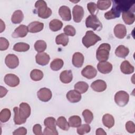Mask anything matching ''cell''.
Here are the masks:
<instances>
[{
	"label": "cell",
	"mask_w": 135,
	"mask_h": 135,
	"mask_svg": "<svg viewBox=\"0 0 135 135\" xmlns=\"http://www.w3.org/2000/svg\"><path fill=\"white\" fill-rule=\"evenodd\" d=\"M28 32L27 26H26L24 24H21L15 28L12 33V36L14 38L24 37L26 36Z\"/></svg>",
	"instance_id": "cell-13"
},
{
	"label": "cell",
	"mask_w": 135,
	"mask_h": 135,
	"mask_svg": "<svg viewBox=\"0 0 135 135\" xmlns=\"http://www.w3.org/2000/svg\"><path fill=\"white\" fill-rule=\"evenodd\" d=\"M85 25L88 28H91L94 31H100L102 28V24L94 15H89L85 20Z\"/></svg>",
	"instance_id": "cell-6"
},
{
	"label": "cell",
	"mask_w": 135,
	"mask_h": 135,
	"mask_svg": "<svg viewBox=\"0 0 135 135\" xmlns=\"http://www.w3.org/2000/svg\"><path fill=\"white\" fill-rule=\"evenodd\" d=\"M47 45L46 42L43 40H37L34 44V48L38 53L44 52L46 50Z\"/></svg>",
	"instance_id": "cell-38"
},
{
	"label": "cell",
	"mask_w": 135,
	"mask_h": 135,
	"mask_svg": "<svg viewBox=\"0 0 135 135\" xmlns=\"http://www.w3.org/2000/svg\"><path fill=\"white\" fill-rule=\"evenodd\" d=\"M60 79L63 83H69L73 79V75L71 70H64L60 75Z\"/></svg>",
	"instance_id": "cell-24"
},
{
	"label": "cell",
	"mask_w": 135,
	"mask_h": 135,
	"mask_svg": "<svg viewBox=\"0 0 135 135\" xmlns=\"http://www.w3.org/2000/svg\"><path fill=\"white\" fill-rule=\"evenodd\" d=\"M113 3L112 8L105 12L104 14V16L107 20L114 19L119 17L121 12L131 10V7L134 4H130L128 3L129 1H113Z\"/></svg>",
	"instance_id": "cell-1"
},
{
	"label": "cell",
	"mask_w": 135,
	"mask_h": 135,
	"mask_svg": "<svg viewBox=\"0 0 135 135\" xmlns=\"http://www.w3.org/2000/svg\"><path fill=\"white\" fill-rule=\"evenodd\" d=\"M30 77L32 80L38 81L43 78V73L40 70L34 69L32 70L30 73Z\"/></svg>",
	"instance_id": "cell-36"
},
{
	"label": "cell",
	"mask_w": 135,
	"mask_h": 135,
	"mask_svg": "<svg viewBox=\"0 0 135 135\" xmlns=\"http://www.w3.org/2000/svg\"><path fill=\"white\" fill-rule=\"evenodd\" d=\"M37 96L40 100L42 102L49 101L52 97L51 91L46 88L40 89L37 92Z\"/></svg>",
	"instance_id": "cell-8"
},
{
	"label": "cell",
	"mask_w": 135,
	"mask_h": 135,
	"mask_svg": "<svg viewBox=\"0 0 135 135\" xmlns=\"http://www.w3.org/2000/svg\"><path fill=\"white\" fill-rule=\"evenodd\" d=\"M5 64L9 69H15L19 64V60L18 57L13 54H8L5 59Z\"/></svg>",
	"instance_id": "cell-9"
},
{
	"label": "cell",
	"mask_w": 135,
	"mask_h": 135,
	"mask_svg": "<svg viewBox=\"0 0 135 135\" xmlns=\"http://www.w3.org/2000/svg\"><path fill=\"white\" fill-rule=\"evenodd\" d=\"M81 119L79 115H72L69 118V123L72 128H77L81 125Z\"/></svg>",
	"instance_id": "cell-34"
},
{
	"label": "cell",
	"mask_w": 135,
	"mask_h": 135,
	"mask_svg": "<svg viewBox=\"0 0 135 135\" xmlns=\"http://www.w3.org/2000/svg\"><path fill=\"white\" fill-rule=\"evenodd\" d=\"M72 14L74 21L76 23L80 22L84 16L83 8L79 5H75L73 8Z\"/></svg>",
	"instance_id": "cell-10"
},
{
	"label": "cell",
	"mask_w": 135,
	"mask_h": 135,
	"mask_svg": "<svg viewBox=\"0 0 135 135\" xmlns=\"http://www.w3.org/2000/svg\"><path fill=\"white\" fill-rule=\"evenodd\" d=\"M81 74L88 79H92L95 77L97 74V71L95 68L91 65H86L81 71Z\"/></svg>",
	"instance_id": "cell-12"
},
{
	"label": "cell",
	"mask_w": 135,
	"mask_h": 135,
	"mask_svg": "<svg viewBox=\"0 0 135 135\" xmlns=\"http://www.w3.org/2000/svg\"><path fill=\"white\" fill-rule=\"evenodd\" d=\"M33 132L35 135H42V127L40 124H36L33 127Z\"/></svg>",
	"instance_id": "cell-46"
},
{
	"label": "cell",
	"mask_w": 135,
	"mask_h": 135,
	"mask_svg": "<svg viewBox=\"0 0 135 135\" xmlns=\"http://www.w3.org/2000/svg\"><path fill=\"white\" fill-rule=\"evenodd\" d=\"M121 71L126 74H130L134 72V66L127 60L123 61L120 65Z\"/></svg>",
	"instance_id": "cell-23"
},
{
	"label": "cell",
	"mask_w": 135,
	"mask_h": 135,
	"mask_svg": "<svg viewBox=\"0 0 135 135\" xmlns=\"http://www.w3.org/2000/svg\"><path fill=\"white\" fill-rule=\"evenodd\" d=\"M63 30H64V33L68 36H73L76 34V30L75 28L73 26L70 25H68L65 26L64 27Z\"/></svg>",
	"instance_id": "cell-43"
},
{
	"label": "cell",
	"mask_w": 135,
	"mask_h": 135,
	"mask_svg": "<svg viewBox=\"0 0 135 135\" xmlns=\"http://www.w3.org/2000/svg\"><path fill=\"white\" fill-rule=\"evenodd\" d=\"M5 83L11 87H15L20 83V79L15 74L9 73L5 75L4 79Z\"/></svg>",
	"instance_id": "cell-11"
},
{
	"label": "cell",
	"mask_w": 135,
	"mask_h": 135,
	"mask_svg": "<svg viewBox=\"0 0 135 135\" xmlns=\"http://www.w3.org/2000/svg\"><path fill=\"white\" fill-rule=\"evenodd\" d=\"M129 100V94L124 91H119L114 95V101L116 104L120 107L127 105Z\"/></svg>",
	"instance_id": "cell-7"
},
{
	"label": "cell",
	"mask_w": 135,
	"mask_h": 135,
	"mask_svg": "<svg viewBox=\"0 0 135 135\" xmlns=\"http://www.w3.org/2000/svg\"><path fill=\"white\" fill-rule=\"evenodd\" d=\"M91 130V127L88 124V123L86 124H83L79 127H78L77 128V133L79 134L80 135H83L85 133H89Z\"/></svg>",
	"instance_id": "cell-41"
},
{
	"label": "cell",
	"mask_w": 135,
	"mask_h": 135,
	"mask_svg": "<svg viewBox=\"0 0 135 135\" xmlns=\"http://www.w3.org/2000/svg\"><path fill=\"white\" fill-rule=\"evenodd\" d=\"M11 116V112L9 109L5 108L0 112V121L2 122H6L9 120Z\"/></svg>",
	"instance_id": "cell-37"
},
{
	"label": "cell",
	"mask_w": 135,
	"mask_h": 135,
	"mask_svg": "<svg viewBox=\"0 0 135 135\" xmlns=\"http://www.w3.org/2000/svg\"><path fill=\"white\" fill-rule=\"evenodd\" d=\"M43 134L44 135H57L58 134V132L57 131H54L52 129H50L47 127H45L44 130V132H43Z\"/></svg>",
	"instance_id": "cell-48"
},
{
	"label": "cell",
	"mask_w": 135,
	"mask_h": 135,
	"mask_svg": "<svg viewBox=\"0 0 135 135\" xmlns=\"http://www.w3.org/2000/svg\"><path fill=\"white\" fill-rule=\"evenodd\" d=\"M91 87L94 91L101 92L105 91L107 89V83L102 80H97L91 83Z\"/></svg>",
	"instance_id": "cell-14"
},
{
	"label": "cell",
	"mask_w": 135,
	"mask_h": 135,
	"mask_svg": "<svg viewBox=\"0 0 135 135\" xmlns=\"http://www.w3.org/2000/svg\"><path fill=\"white\" fill-rule=\"evenodd\" d=\"M56 124L60 129L65 131L68 130L70 127L65 118L63 116H61L57 118L56 121Z\"/></svg>",
	"instance_id": "cell-29"
},
{
	"label": "cell",
	"mask_w": 135,
	"mask_h": 135,
	"mask_svg": "<svg viewBox=\"0 0 135 135\" xmlns=\"http://www.w3.org/2000/svg\"><path fill=\"white\" fill-rule=\"evenodd\" d=\"M30 45L27 43L19 42L16 43L13 46V50L16 52H26L30 49Z\"/></svg>",
	"instance_id": "cell-35"
},
{
	"label": "cell",
	"mask_w": 135,
	"mask_h": 135,
	"mask_svg": "<svg viewBox=\"0 0 135 135\" xmlns=\"http://www.w3.org/2000/svg\"><path fill=\"white\" fill-rule=\"evenodd\" d=\"M111 46L108 43L100 44L96 52V58L99 62L107 61L109 57Z\"/></svg>",
	"instance_id": "cell-4"
},
{
	"label": "cell",
	"mask_w": 135,
	"mask_h": 135,
	"mask_svg": "<svg viewBox=\"0 0 135 135\" xmlns=\"http://www.w3.org/2000/svg\"><path fill=\"white\" fill-rule=\"evenodd\" d=\"M97 135H106V132L104 131L102 128H98L96 130Z\"/></svg>",
	"instance_id": "cell-50"
},
{
	"label": "cell",
	"mask_w": 135,
	"mask_h": 135,
	"mask_svg": "<svg viewBox=\"0 0 135 135\" xmlns=\"http://www.w3.org/2000/svg\"><path fill=\"white\" fill-rule=\"evenodd\" d=\"M129 49L123 45H119L115 50V54L119 57L124 58L129 54Z\"/></svg>",
	"instance_id": "cell-25"
},
{
	"label": "cell",
	"mask_w": 135,
	"mask_h": 135,
	"mask_svg": "<svg viewBox=\"0 0 135 135\" xmlns=\"http://www.w3.org/2000/svg\"><path fill=\"white\" fill-rule=\"evenodd\" d=\"M84 56L80 52H75L72 56V64L76 68H81L84 62Z\"/></svg>",
	"instance_id": "cell-22"
},
{
	"label": "cell",
	"mask_w": 135,
	"mask_h": 135,
	"mask_svg": "<svg viewBox=\"0 0 135 135\" xmlns=\"http://www.w3.org/2000/svg\"><path fill=\"white\" fill-rule=\"evenodd\" d=\"M102 122L104 126L110 129L114 124V119L113 117L108 113L105 114L102 117Z\"/></svg>",
	"instance_id": "cell-26"
},
{
	"label": "cell",
	"mask_w": 135,
	"mask_h": 135,
	"mask_svg": "<svg viewBox=\"0 0 135 135\" xmlns=\"http://www.w3.org/2000/svg\"><path fill=\"white\" fill-rule=\"evenodd\" d=\"M66 99L71 103H76L79 102L81 99V93L75 90L69 91L66 94Z\"/></svg>",
	"instance_id": "cell-19"
},
{
	"label": "cell",
	"mask_w": 135,
	"mask_h": 135,
	"mask_svg": "<svg viewBox=\"0 0 135 135\" xmlns=\"http://www.w3.org/2000/svg\"><path fill=\"white\" fill-rule=\"evenodd\" d=\"M82 115L84 118V121L86 123H91L93 119V114L92 112L88 109H85L82 112Z\"/></svg>",
	"instance_id": "cell-40"
},
{
	"label": "cell",
	"mask_w": 135,
	"mask_h": 135,
	"mask_svg": "<svg viewBox=\"0 0 135 135\" xmlns=\"http://www.w3.org/2000/svg\"><path fill=\"white\" fill-rule=\"evenodd\" d=\"M101 40V38L95 34L92 31H88L85 35L83 37L82 42L84 46L86 48H89Z\"/></svg>",
	"instance_id": "cell-5"
},
{
	"label": "cell",
	"mask_w": 135,
	"mask_h": 135,
	"mask_svg": "<svg viewBox=\"0 0 135 135\" xmlns=\"http://www.w3.org/2000/svg\"><path fill=\"white\" fill-rule=\"evenodd\" d=\"M115 36L120 39L123 38L127 34V29L123 24H118L114 27L113 30Z\"/></svg>",
	"instance_id": "cell-17"
},
{
	"label": "cell",
	"mask_w": 135,
	"mask_h": 135,
	"mask_svg": "<svg viewBox=\"0 0 135 135\" xmlns=\"http://www.w3.org/2000/svg\"><path fill=\"white\" fill-rule=\"evenodd\" d=\"M1 31L0 32L2 33L4 30H5V23L3 22V21H2V20L1 19Z\"/></svg>",
	"instance_id": "cell-51"
},
{
	"label": "cell",
	"mask_w": 135,
	"mask_h": 135,
	"mask_svg": "<svg viewBox=\"0 0 135 135\" xmlns=\"http://www.w3.org/2000/svg\"><path fill=\"white\" fill-rule=\"evenodd\" d=\"M26 133L27 129L24 127H20L13 132L14 135H25Z\"/></svg>",
	"instance_id": "cell-47"
},
{
	"label": "cell",
	"mask_w": 135,
	"mask_h": 135,
	"mask_svg": "<svg viewBox=\"0 0 135 135\" xmlns=\"http://www.w3.org/2000/svg\"><path fill=\"white\" fill-rule=\"evenodd\" d=\"M87 8L91 15H96L98 12V8L97 4L94 2H90L87 4Z\"/></svg>",
	"instance_id": "cell-42"
},
{
	"label": "cell",
	"mask_w": 135,
	"mask_h": 135,
	"mask_svg": "<svg viewBox=\"0 0 135 135\" xmlns=\"http://www.w3.org/2000/svg\"><path fill=\"white\" fill-rule=\"evenodd\" d=\"M112 65L109 62H99L97 65L98 71L103 74L109 73L112 70Z\"/></svg>",
	"instance_id": "cell-15"
},
{
	"label": "cell",
	"mask_w": 135,
	"mask_h": 135,
	"mask_svg": "<svg viewBox=\"0 0 135 135\" xmlns=\"http://www.w3.org/2000/svg\"><path fill=\"white\" fill-rule=\"evenodd\" d=\"M62 26L63 23L62 21L58 19H53L49 23V28L53 32L59 31L62 28Z\"/></svg>",
	"instance_id": "cell-28"
},
{
	"label": "cell",
	"mask_w": 135,
	"mask_h": 135,
	"mask_svg": "<svg viewBox=\"0 0 135 135\" xmlns=\"http://www.w3.org/2000/svg\"><path fill=\"white\" fill-rule=\"evenodd\" d=\"M14 112V121L15 124L21 125L24 123L27 118L31 114V107L25 102H22L20 104V108L15 107L13 109Z\"/></svg>",
	"instance_id": "cell-2"
},
{
	"label": "cell",
	"mask_w": 135,
	"mask_h": 135,
	"mask_svg": "<svg viewBox=\"0 0 135 135\" xmlns=\"http://www.w3.org/2000/svg\"><path fill=\"white\" fill-rule=\"evenodd\" d=\"M64 62L61 59H55L50 63V68L53 71L60 70L63 66Z\"/></svg>",
	"instance_id": "cell-33"
},
{
	"label": "cell",
	"mask_w": 135,
	"mask_h": 135,
	"mask_svg": "<svg viewBox=\"0 0 135 135\" xmlns=\"http://www.w3.org/2000/svg\"><path fill=\"white\" fill-rule=\"evenodd\" d=\"M9 46L8 41L3 37H0V50L5 51L8 49Z\"/></svg>",
	"instance_id": "cell-44"
},
{
	"label": "cell",
	"mask_w": 135,
	"mask_h": 135,
	"mask_svg": "<svg viewBox=\"0 0 135 135\" xmlns=\"http://www.w3.org/2000/svg\"><path fill=\"white\" fill-rule=\"evenodd\" d=\"M44 28V24L38 21H34L30 23L28 26V31L30 33H37L41 31Z\"/></svg>",
	"instance_id": "cell-21"
},
{
	"label": "cell",
	"mask_w": 135,
	"mask_h": 135,
	"mask_svg": "<svg viewBox=\"0 0 135 135\" xmlns=\"http://www.w3.org/2000/svg\"><path fill=\"white\" fill-rule=\"evenodd\" d=\"M126 129L127 131L130 133H133L135 132V124L131 121H129L126 123Z\"/></svg>",
	"instance_id": "cell-45"
},
{
	"label": "cell",
	"mask_w": 135,
	"mask_h": 135,
	"mask_svg": "<svg viewBox=\"0 0 135 135\" xmlns=\"http://www.w3.org/2000/svg\"><path fill=\"white\" fill-rule=\"evenodd\" d=\"M44 126L53 130L54 131H57L56 126V121L55 119L52 117H47L46 119H45L44 121Z\"/></svg>",
	"instance_id": "cell-31"
},
{
	"label": "cell",
	"mask_w": 135,
	"mask_h": 135,
	"mask_svg": "<svg viewBox=\"0 0 135 135\" xmlns=\"http://www.w3.org/2000/svg\"><path fill=\"white\" fill-rule=\"evenodd\" d=\"M0 88H1L0 89V91H1L0 97H1V98H3L4 96H5L6 94L8 91L5 88L3 87V86H1Z\"/></svg>",
	"instance_id": "cell-49"
},
{
	"label": "cell",
	"mask_w": 135,
	"mask_h": 135,
	"mask_svg": "<svg viewBox=\"0 0 135 135\" xmlns=\"http://www.w3.org/2000/svg\"><path fill=\"white\" fill-rule=\"evenodd\" d=\"M35 7L36 8L35 12L41 18H47L52 15V10L47 7L46 3L43 0L36 1L35 4Z\"/></svg>",
	"instance_id": "cell-3"
},
{
	"label": "cell",
	"mask_w": 135,
	"mask_h": 135,
	"mask_svg": "<svg viewBox=\"0 0 135 135\" xmlns=\"http://www.w3.org/2000/svg\"><path fill=\"white\" fill-rule=\"evenodd\" d=\"M111 1L109 0L107 1H101L99 0L97 1V6L98 9L105 10L110 7L111 4Z\"/></svg>",
	"instance_id": "cell-39"
},
{
	"label": "cell",
	"mask_w": 135,
	"mask_h": 135,
	"mask_svg": "<svg viewBox=\"0 0 135 135\" xmlns=\"http://www.w3.org/2000/svg\"><path fill=\"white\" fill-rule=\"evenodd\" d=\"M24 18V15L21 10H16L12 14L11 21L14 24L20 23Z\"/></svg>",
	"instance_id": "cell-27"
},
{
	"label": "cell",
	"mask_w": 135,
	"mask_h": 135,
	"mask_svg": "<svg viewBox=\"0 0 135 135\" xmlns=\"http://www.w3.org/2000/svg\"><path fill=\"white\" fill-rule=\"evenodd\" d=\"M59 14L64 21H69L71 20V10L67 6H61L59 9Z\"/></svg>",
	"instance_id": "cell-16"
},
{
	"label": "cell",
	"mask_w": 135,
	"mask_h": 135,
	"mask_svg": "<svg viewBox=\"0 0 135 135\" xmlns=\"http://www.w3.org/2000/svg\"><path fill=\"white\" fill-rule=\"evenodd\" d=\"M89 89V85L87 83L84 81H79L76 83L74 85V90L78 91L79 93H84Z\"/></svg>",
	"instance_id": "cell-30"
},
{
	"label": "cell",
	"mask_w": 135,
	"mask_h": 135,
	"mask_svg": "<svg viewBox=\"0 0 135 135\" xmlns=\"http://www.w3.org/2000/svg\"><path fill=\"white\" fill-rule=\"evenodd\" d=\"M122 18L124 22L128 25H131L133 24L135 20V15L134 11L129 10L122 12Z\"/></svg>",
	"instance_id": "cell-20"
},
{
	"label": "cell",
	"mask_w": 135,
	"mask_h": 135,
	"mask_svg": "<svg viewBox=\"0 0 135 135\" xmlns=\"http://www.w3.org/2000/svg\"><path fill=\"white\" fill-rule=\"evenodd\" d=\"M55 42L57 44H61L63 46H65L69 43V37L65 33H61L56 36L55 38Z\"/></svg>",
	"instance_id": "cell-32"
},
{
	"label": "cell",
	"mask_w": 135,
	"mask_h": 135,
	"mask_svg": "<svg viewBox=\"0 0 135 135\" xmlns=\"http://www.w3.org/2000/svg\"><path fill=\"white\" fill-rule=\"evenodd\" d=\"M50 60V57L49 54L45 52L38 53L35 56L36 62L40 65H47Z\"/></svg>",
	"instance_id": "cell-18"
}]
</instances>
